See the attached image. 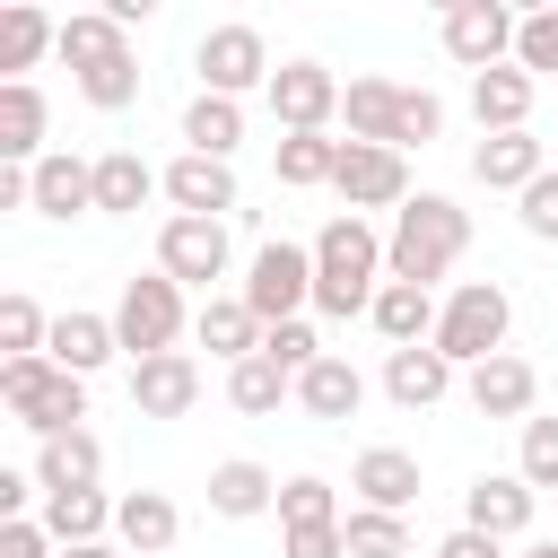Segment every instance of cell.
I'll use <instances>...</instances> for the list:
<instances>
[{
  "label": "cell",
  "instance_id": "1",
  "mask_svg": "<svg viewBox=\"0 0 558 558\" xmlns=\"http://www.w3.org/2000/svg\"><path fill=\"white\" fill-rule=\"evenodd\" d=\"M471 253V209L445 201V192H410L392 209V244H384V270L410 279V288H436L453 262Z\"/></svg>",
  "mask_w": 558,
  "mask_h": 558
},
{
  "label": "cell",
  "instance_id": "2",
  "mask_svg": "<svg viewBox=\"0 0 558 558\" xmlns=\"http://www.w3.org/2000/svg\"><path fill=\"white\" fill-rule=\"evenodd\" d=\"M384 270V244H375V227L357 218V209H340L323 235H314V314H331V323H349V314H375V279Z\"/></svg>",
  "mask_w": 558,
  "mask_h": 558
},
{
  "label": "cell",
  "instance_id": "3",
  "mask_svg": "<svg viewBox=\"0 0 558 558\" xmlns=\"http://www.w3.org/2000/svg\"><path fill=\"white\" fill-rule=\"evenodd\" d=\"M61 61L78 70V96H87L96 113L140 105V61H131V35H122L113 9H78V17H61Z\"/></svg>",
  "mask_w": 558,
  "mask_h": 558
},
{
  "label": "cell",
  "instance_id": "4",
  "mask_svg": "<svg viewBox=\"0 0 558 558\" xmlns=\"http://www.w3.org/2000/svg\"><path fill=\"white\" fill-rule=\"evenodd\" d=\"M340 113H349V140H366V148H427L445 131V105L427 87H392V78H349Z\"/></svg>",
  "mask_w": 558,
  "mask_h": 558
},
{
  "label": "cell",
  "instance_id": "5",
  "mask_svg": "<svg viewBox=\"0 0 558 558\" xmlns=\"http://www.w3.org/2000/svg\"><path fill=\"white\" fill-rule=\"evenodd\" d=\"M0 401L26 436H70L87 418V375H70L52 357H0Z\"/></svg>",
  "mask_w": 558,
  "mask_h": 558
},
{
  "label": "cell",
  "instance_id": "6",
  "mask_svg": "<svg viewBox=\"0 0 558 558\" xmlns=\"http://www.w3.org/2000/svg\"><path fill=\"white\" fill-rule=\"evenodd\" d=\"M506 323H514L506 288H497V279H462V288L445 296V314H436V349H445L453 366H488V357H506Z\"/></svg>",
  "mask_w": 558,
  "mask_h": 558
},
{
  "label": "cell",
  "instance_id": "7",
  "mask_svg": "<svg viewBox=\"0 0 558 558\" xmlns=\"http://www.w3.org/2000/svg\"><path fill=\"white\" fill-rule=\"evenodd\" d=\"M113 340L131 349V366H140V357H166V349L183 340V288H174L166 270H148V279H122Z\"/></svg>",
  "mask_w": 558,
  "mask_h": 558
},
{
  "label": "cell",
  "instance_id": "8",
  "mask_svg": "<svg viewBox=\"0 0 558 558\" xmlns=\"http://www.w3.org/2000/svg\"><path fill=\"white\" fill-rule=\"evenodd\" d=\"M201 96H244V87H270V44H262V26H209L201 35Z\"/></svg>",
  "mask_w": 558,
  "mask_h": 558
},
{
  "label": "cell",
  "instance_id": "9",
  "mask_svg": "<svg viewBox=\"0 0 558 558\" xmlns=\"http://www.w3.org/2000/svg\"><path fill=\"white\" fill-rule=\"evenodd\" d=\"M244 305L270 323H296V305H314V253L305 244H262L253 253V279H244Z\"/></svg>",
  "mask_w": 558,
  "mask_h": 558
},
{
  "label": "cell",
  "instance_id": "10",
  "mask_svg": "<svg viewBox=\"0 0 558 558\" xmlns=\"http://www.w3.org/2000/svg\"><path fill=\"white\" fill-rule=\"evenodd\" d=\"M514 35H523V17H506L497 0H453V9H445V52H453L471 78H480V70H506Z\"/></svg>",
  "mask_w": 558,
  "mask_h": 558
},
{
  "label": "cell",
  "instance_id": "11",
  "mask_svg": "<svg viewBox=\"0 0 558 558\" xmlns=\"http://www.w3.org/2000/svg\"><path fill=\"white\" fill-rule=\"evenodd\" d=\"M157 270H166L174 288L227 279V218H166V227H157Z\"/></svg>",
  "mask_w": 558,
  "mask_h": 558
},
{
  "label": "cell",
  "instance_id": "12",
  "mask_svg": "<svg viewBox=\"0 0 558 558\" xmlns=\"http://www.w3.org/2000/svg\"><path fill=\"white\" fill-rule=\"evenodd\" d=\"M331 192H340L349 209H401V201H410V166H401V148L340 140V174H331Z\"/></svg>",
  "mask_w": 558,
  "mask_h": 558
},
{
  "label": "cell",
  "instance_id": "13",
  "mask_svg": "<svg viewBox=\"0 0 558 558\" xmlns=\"http://www.w3.org/2000/svg\"><path fill=\"white\" fill-rule=\"evenodd\" d=\"M340 78L323 70V61H279L270 70V113H279V131H323L331 113H340Z\"/></svg>",
  "mask_w": 558,
  "mask_h": 558
},
{
  "label": "cell",
  "instance_id": "14",
  "mask_svg": "<svg viewBox=\"0 0 558 558\" xmlns=\"http://www.w3.org/2000/svg\"><path fill=\"white\" fill-rule=\"evenodd\" d=\"M462 523H471V532H488V541L532 532V480H523V471H480V480H471V497H462Z\"/></svg>",
  "mask_w": 558,
  "mask_h": 558
},
{
  "label": "cell",
  "instance_id": "15",
  "mask_svg": "<svg viewBox=\"0 0 558 558\" xmlns=\"http://www.w3.org/2000/svg\"><path fill=\"white\" fill-rule=\"evenodd\" d=\"M471 174H480L488 192H514V201H523V192L549 174V148H541L532 131H488V140L471 148Z\"/></svg>",
  "mask_w": 558,
  "mask_h": 558
},
{
  "label": "cell",
  "instance_id": "16",
  "mask_svg": "<svg viewBox=\"0 0 558 558\" xmlns=\"http://www.w3.org/2000/svg\"><path fill=\"white\" fill-rule=\"evenodd\" d=\"M166 201H174V218H227V209H235V166L183 148V157L166 166Z\"/></svg>",
  "mask_w": 558,
  "mask_h": 558
},
{
  "label": "cell",
  "instance_id": "17",
  "mask_svg": "<svg viewBox=\"0 0 558 558\" xmlns=\"http://www.w3.org/2000/svg\"><path fill=\"white\" fill-rule=\"evenodd\" d=\"M192 401H201V366H192L183 349L131 366V410H140V418H183Z\"/></svg>",
  "mask_w": 558,
  "mask_h": 558
},
{
  "label": "cell",
  "instance_id": "18",
  "mask_svg": "<svg viewBox=\"0 0 558 558\" xmlns=\"http://www.w3.org/2000/svg\"><path fill=\"white\" fill-rule=\"evenodd\" d=\"M44 122H52L44 87H35V78H0V157H9V166H44V157H52V148H44Z\"/></svg>",
  "mask_w": 558,
  "mask_h": 558
},
{
  "label": "cell",
  "instance_id": "19",
  "mask_svg": "<svg viewBox=\"0 0 558 558\" xmlns=\"http://www.w3.org/2000/svg\"><path fill=\"white\" fill-rule=\"evenodd\" d=\"M384 392H392L401 410H436V401L453 392V357H445L436 340H418V349H392V357H384Z\"/></svg>",
  "mask_w": 558,
  "mask_h": 558
},
{
  "label": "cell",
  "instance_id": "20",
  "mask_svg": "<svg viewBox=\"0 0 558 558\" xmlns=\"http://www.w3.org/2000/svg\"><path fill=\"white\" fill-rule=\"evenodd\" d=\"M462 392H471V410H480V418H532V401H541V375H532V366L506 349V357L471 366V384H462Z\"/></svg>",
  "mask_w": 558,
  "mask_h": 558
},
{
  "label": "cell",
  "instance_id": "21",
  "mask_svg": "<svg viewBox=\"0 0 558 558\" xmlns=\"http://www.w3.org/2000/svg\"><path fill=\"white\" fill-rule=\"evenodd\" d=\"M349 488H357V506L401 514V506L418 497V453H401V445H366V453H357V471H349Z\"/></svg>",
  "mask_w": 558,
  "mask_h": 558
},
{
  "label": "cell",
  "instance_id": "22",
  "mask_svg": "<svg viewBox=\"0 0 558 558\" xmlns=\"http://www.w3.org/2000/svg\"><path fill=\"white\" fill-rule=\"evenodd\" d=\"M96 209V166L87 157H70V148H52L44 166H35V218H87Z\"/></svg>",
  "mask_w": 558,
  "mask_h": 558
},
{
  "label": "cell",
  "instance_id": "23",
  "mask_svg": "<svg viewBox=\"0 0 558 558\" xmlns=\"http://www.w3.org/2000/svg\"><path fill=\"white\" fill-rule=\"evenodd\" d=\"M436 314H445V305H436L427 288H410V279H384V288H375V314H366V323H375V331H384L392 349H418V340H436Z\"/></svg>",
  "mask_w": 558,
  "mask_h": 558
},
{
  "label": "cell",
  "instance_id": "24",
  "mask_svg": "<svg viewBox=\"0 0 558 558\" xmlns=\"http://www.w3.org/2000/svg\"><path fill=\"white\" fill-rule=\"evenodd\" d=\"M96 480H105V445H96L87 427L44 436V453H35V488H44V497H61V488H96Z\"/></svg>",
  "mask_w": 558,
  "mask_h": 558
},
{
  "label": "cell",
  "instance_id": "25",
  "mask_svg": "<svg viewBox=\"0 0 558 558\" xmlns=\"http://www.w3.org/2000/svg\"><path fill=\"white\" fill-rule=\"evenodd\" d=\"M174 532H183V514H174V497H166V488H131V497L113 506V541H122V549H140V558L174 549Z\"/></svg>",
  "mask_w": 558,
  "mask_h": 558
},
{
  "label": "cell",
  "instance_id": "26",
  "mask_svg": "<svg viewBox=\"0 0 558 558\" xmlns=\"http://www.w3.org/2000/svg\"><path fill=\"white\" fill-rule=\"evenodd\" d=\"M192 331H201V349L227 357V366H244V357L262 349V314H253L244 296H209V305L192 314Z\"/></svg>",
  "mask_w": 558,
  "mask_h": 558
},
{
  "label": "cell",
  "instance_id": "27",
  "mask_svg": "<svg viewBox=\"0 0 558 558\" xmlns=\"http://www.w3.org/2000/svg\"><path fill=\"white\" fill-rule=\"evenodd\" d=\"M270 506H279V480H270L262 462H244V453H235V462H218V471H209V514L253 523V514H270Z\"/></svg>",
  "mask_w": 558,
  "mask_h": 558
},
{
  "label": "cell",
  "instance_id": "28",
  "mask_svg": "<svg viewBox=\"0 0 558 558\" xmlns=\"http://www.w3.org/2000/svg\"><path fill=\"white\" fill-rule=\"evenodd\" d=\"M122 340H113V314H52V366H70V375H96L105 357H113Z\"/></svg>",
  "mask_w": 558,
  "mask_h": 558
},
{
  "label": "cell",
  "instance_id": "29",
  "mask_svg": "<svg viewBox=\"0 0 558 558\" xmlns=\"http://www.w3.org/2000/svg\"><path fill=\"white\" fill-rule=\"evenodd\" d=\"M44 532H52L61 549H87V541L113 532V497H105V488H61V497H44Z\"/></svg>",
  "mask_w": 558,
  "mask_h": 558
},
{
  "label": "cell",
  "instance_id": "30",
  "mask_svg": "<svg viewBox=\"0 0 558 558\" xmlns=\"http://www.w3.org/2000/svg\"><path fill=\"white\" fill-rule=\"evenodd\" d=\"M471 113H480V131H523L532 122V70H480Z\"/></svg>",
  "mask_w": 558,
  "mask_h": 558
},
{
  "label": "cell",
  "instance_id": "31",
  "mask_svg": "<svg viewBox=\"0 0 558 558\" xmlns=\"http://www.w3.org/2000/svg\"><path fill=\"white\" fill-rule=\"evenodd\" d=\"M296 401H305L314 418H331V427H340V418H357V401H366V375H357L349 357H323V366H305V375H296Z\"/></svg>",
  "mask_w": 558,
  "mask_h": 558
},
{
  "label": "cell",
  "instance_id": "32",
  "mask_svg": "<svg viewBox=\"0 0 558 558\" xmlns=\"http://www.w3.org/2000/svg\"><path fill=\"white\" fill-rule=\"evenodd\" d=\"M44 52H61V26H52L44 9H26V0H17V9H0V70H9V78H26Z\"/></svg>",
  "mask_w": 558,
  "mask_h": 558
},
{
  "label": "cell",
  "instance_id": "33",
  "mask_svg": "<svg viewBox=\"0 0 558 558\" xmlns=\"http://www.w3.org/2000/svg\"><path fill=\"white\" fill-rule=\"evenodd\" d=\"M235 140H244V105L235 96H192L183 105V148L192 157H235Z\"/></svg>",
  "mask_w": 558,
  "mask_h": 558
},
{
  "label": "cell",
  "instance_id": "34",
  "mask_svg": "<svg viewBox=\"0 0 558 558\" xmlns=\"http://www.w3.org/2000/svg\"><path fill=\"white\" fill-rule=\"evenodd\" d=\"M148 192H166V174H148L131 148H105V157H96V209H105V218H131Z\"/></svg>",
  "mask_w": 558,
  "mask_h": 558
},
{
  "label": "cell",
  "instance_id": "35",
  "mask_svg": "<svg viewBox=\"0 0 558 558\" xmlns=\"http://www.w3.org/2000/svg\"><path fill=\"white\" fill-rule=\"evenodd\" d=\"M288 392H296V375H288L279 357H262V349H253L244 366H227V401H235L244 418H270V410H279Z\"/></svg>",
  "mask_w": 558,
  "mask_h": 558
},
{
  "label": "cell",
  "instance_id": "36",
  "mask_svg": "<svg viewBox=\"0 0 558 558\" xmlns=\"http://www.w3.org/2000/svg\"><path fill=\"white\" fill-rule=\"evenodd\" d=\"M340 174V140L331 131H288L279 140V183L288 192H314V183H331Z\"/></svg>",
  "mask_w": 558,
  "mask_h": 558
},
{
  "label": "cell",
  "instance_id": "37",
  "mask_svg": "<svg viewBox=\"0 0 558 558\" xmlns=\"http://www.w3.org/2000/svg\"><path fill=\"white\" fill-rule=\"evenodd\" d=\"M349 558H410V523L401 514H375V506H349Z\"/></svg>",
  "mask_w": 558,
  "mask_h": 558
},
{
  "label": "cell",
  "instance_id": "38",
  "mask_svg": "<svg viewBox=\"0 0 558 558\" xmlns=\"http://www.w3.org/2000/svg\"><path fill=\"white\" fill-rule=\"evenodd\" d=\"M0 349L9 357H44L52 349V323H44V305L17 288V296H0Z\"/></svg>",
  "mask_w": 558,
  "mask_h": 558
},
{
  "label": "cell",
  "instance_id": "39",
  "mask_svg": "<svg viewBox=\"0 0 558 558\" xmlns=\"http://www.w3.org/2000/svg\"><path fill=\"white\" fill-rule=\"evenodd\" d=\"M305 523H340V506H331V480H288L279 488V532H305Z\"/></svg>",
  "mask_w": 558,
  "mask_h": 558
},
{
  "label": "cell",
  "instance_id": "40",
  "mask_svg": "<svg viewBox=\"0 0 558 558\" xmlns=\"http://www.w3.org/2000/svg\"><path fill=\"white\" fill-rule=\"evenodd\" d=\"M262 357H279L288 375H305V366H323L331 349H323V340H314V323L296 314V323H270V331H262Z\"/></svg>",
  "mask_w": 558,
  "mask_h": 558
},
{
  "label": "cell",
  "instance_id": "41",
  "mask_svg": "<svg viewBox=\"0 0 558 558\" xmlns=\"http://www.w3.org/2000/svg\"><path fill=\"white\" fill-rule=\"evenodd\" d=\"M514 471L532 480V497L558 488V418H523V462H514Z\"/></svg>",
  "mask_w": 558,
  "mask_h": 558
},
{
  "label": "cell",
  "instance_id": "42",
  "mask_svg": "<svg viewBox=\"0 0 558 558\" xmlns=\"http://www.w3.org/2000/svg\"><path fill=\"white\" fill-rule=\"evenodd\" d=\"M514 70H558V9H532L523 17V35H514Z\"/></svg>",
  "mask_w": 558,
  "mask_h": 558
},
{
  "label": "cell",
  "instance_id": "43",
  "mask_svg": "<svg viewBox=\"0 0 558 558\" xmlns=\"http://www.w3.org/2000/svg\"><path fill=\"white\" fill-rule=\"evenodd\" d=\"M523 235H541V244H558V166L523 192Z\"/></svg>",
  "mask_w": 558,
  "mask_h": 558
},
{
  "label": "cell",
  "instance_id": "44",
  "mask_svg": "<svg viewBox=\"0 0 558 558\" xmlns=\"http://www.w3.org/2000/svg\"><path fill=\"white\" fill-rule=\"evenodd\" d=\"M288 558H349V532L340 523H305V532H288Z\"/></svg>",
  "mask_w": 558,
  "mask_h": 558
},
{
  "label": "cell",
  "instance_id": "45",
  "mask_svg": "<svg viewBox=\"0 0 558 558\" xmlns=\"http://www.w3.org/2000/svg\"><path fill=\"white\" fill-rule=\"evenodd\" d=\"M0 558H52V532H44V514H26V523H0Z\"/></svg>",
  "mask_w": 558,
  "mask_h": 558
},
{
  "label": "cell",
  "instance_id": "46",
  "mask_svg": "<svg viewBox=\"0 0 558 558\" xmlns=\"http://www.w3.org/2000/svg\"><path fill=\"white\" fill-rule=\"evenodd\" d=\"M436 558H506V541H488V532H471V523H462V532H445V541H436Z\"/></svg>",
  "mask_w": 558,
  "mask_h": 558
},
{
  "label": "cell",
  "instance_id": "47",
  "mask_svg": "<svg viewBox=\"0 0 558 558\" xmlns=\"http://www.w3.org/2000/svg\"><path fill=\"white\" fill-rule=\"evenodd\" d=\"M35 497H44V488H35L26 471H0V514H9V523H26V506H35Z\"/></svg>",
  "mask_w": 558,
  "mask_h": 558
},
{
  "label": "cell",
  "instance_id": "48",
  "mask_svg": "<svg viewBox=\"0 0 558 558\" xmlns=\"http://www.w3.org/2000/svg\"><path fill=\"white\" fill-rule=\"evenodd\" d=\"M61 558H113V549H105V541H87V549H61Z\"/></svg>",
  "mask_w": 558,
  "mask_h": 558
},
{
  "label": "cell",
  "instance_id": "49",
  "mask_svg": "<svg viewBox=\"0 0 558 558\" xmlns=\"http://www.w3.org/2000/svg\"><path fill=\"white\" fill-rule=\"evenodd\" d=\"M523 558H558V541H532V549H523Z\"/></svg>",
  "mask_w": 558,
  "mask_h": 558
}]
</instances>
